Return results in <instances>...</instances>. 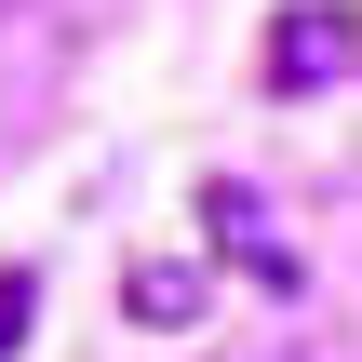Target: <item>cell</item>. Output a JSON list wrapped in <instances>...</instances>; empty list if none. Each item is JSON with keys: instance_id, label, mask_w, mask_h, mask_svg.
Masks as SVG:
<instances>
[{"instance_id": "cell-1", "label": "cell", "mask_w": 362, "mask_h": 362, "mask_svg": "<svg viewBox=\"0 0 362 362\" xmlns=\"http://www.w3.org/2000/svg\"><path fill=\"white\" fill-rule=\"evenodd\" d=\"M202 228H215V255H228V269H242L255 296H282V309L309 296V255H296V242L269 228V202H255L242 175H215V188H202Z\"/></svg>"}, {"instance_id": "cell-2", "label": "cell", "mask_w": 362, "mask_h": 362, "mask_svg": "<svg viewBox=\"0 0 362 362\" xmlns=\"http://www.w3.org/2000/svg\"><path fill=\"white\" fill-rule=\"evenodd\" d=\"M349 67H362V27H349V0H296L282 27H269V94H349Z\"/></svg>"}, {"instance_id": "cell-3", "label": "cell", "mask_w": 362, "mask_h": 362, "mask_svg": "<svg viewBox=\"0 0 362 362\" xmlns=\"http://www.w3.org/2000/svg\"><path fill=\"white\" fill-rule=\"evenodd\" d=\"M121 309H134L148 336H188V322H202V269H188V255H134V269H121Z\"/></svg>"}, {"instance_id": "cell-4", "label": "cell", "mask_w": 362, "mask_h": 362, "mask_svg": "<svg viewBox=\"0 0 362 362\" xmlns=\"http://www.w3.org/2000/svg\"><path fill=\"white\" fill-rule=\"evenodd\" d=\"M13 336H27V269H0V362H13Z\"/></svg>"}]
</instances>
